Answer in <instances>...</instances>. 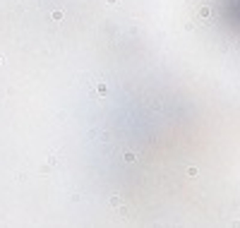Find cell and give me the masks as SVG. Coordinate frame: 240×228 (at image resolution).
I'll return each instance as SVG.
<instances>
[{
    "mask_svg": "<svg viewBox=\"0 0 240 228\" xmlns=\"http://www.w3.org/2000/svg\"><path fill=\"white\" fill-rule=\"evenodd\" d=\"M106 94H108V86H106L103 82H98V84H96V89H94V96H98V98H103Z\"/></svg>",
    "mask_w": 240,
    "mask_h": 228,
    "instance_id": "obj_1",
    "label": "cell"
},
{
    "mask_svg": "<svg viewBox=\"0 0 240 228\" xmlns=\"http://www.w3.org/2000/svg\"><path fill=\"white\" fill-rule=\"evenodd\" d=\"M111 204L113 206H123V197H120V194H113V197H111Z\"/></svg>",
    "mask_w": 240,
    "mask_h": 228,
    "instance_id": "obj_2",
    "label": "cell"
},
{
    "mask_svg": "<svg viewBox=\"0 0 240 228\" xmlns=\"http://www.w3.org/2000/svg\"><path fill=\"white\" fill-rule=\"evenodd\" d=\"M125 161H127V163H135V161H137V154L127 151V154H125Z\"/></svg>",
    "mask_w": 240,
    "mask_h": 228,
    "instance_id": "obj_3",
    "label": "cell"
},
{
    "mask_svg": "<svg viewBox=\"0 0 240 228\" xmlns=\"http://www.w3.org/2000/svg\"><path fill=\"white\" fill-rule=\"evenodd\" d=\"M199 15L206 19V17H211V10H209V7H202V10H199Z\"/></svg>",
    "mask_w": 240,
    "mask_h": 228,
    "instance_id": "obj_4",
    "label": "cell"
},
{
    "mask_svg": "<svg viewBox=\"0 0 240 228\" xmlns=\"http://www.w3.org/2000/svg\"><path fill=\"white\" fill-rule=\"evenodd\" d=\"M53 19H55V22H60V19H63V12H60V10H55V12H53V15H51Z\"/></svg>",
    "mask_w": 240,
    "mask_h": 228,
    "instance_id": "obj_5",
    "label": "cell"
},
{
    "mask_svg": "<svg viewBox=\"0 0 240 228\" xmlns=\"http://www.w3.org/2000/svg\"><path fill=\"white\" fill-rule=\"evenodd\" d=\"M187 175L190 178H197V168H195V166H190V168H187Z\"/></svg>",
    "mask_w": 240,
    "mask_h": 228,
    "instance_id": "obj_6",
    "label": "cell"
},
{
    "mask_svg": "<svg viewBox=\"0 0 240 228\" xmlns=\"http://www.w3.org/2000/svg\"><path fill=\"white\" fill-rule=\"evenodd\" d=\"M106 3H108V5H118V0H106Z\"/></svg>",
    "mask_w": 240,
    "mask_h": 228,
    "instance_id": "obj_7",
    "label": "cell"
},
{
    "mask_svg": "<svg viewBox=\"0 0 240 228\" xmlns=\"http://www.w3.org/2000/svg\"><path fill=\"white\" fill-rule=\"evenodd\" d=\"M0 65H3V55H0Z\"/></svg>",
    "mask_w": 240,
    "mask_h": 228,
    "instance_id": "obj_8",
    "label": "cell"
}]
</instances>
